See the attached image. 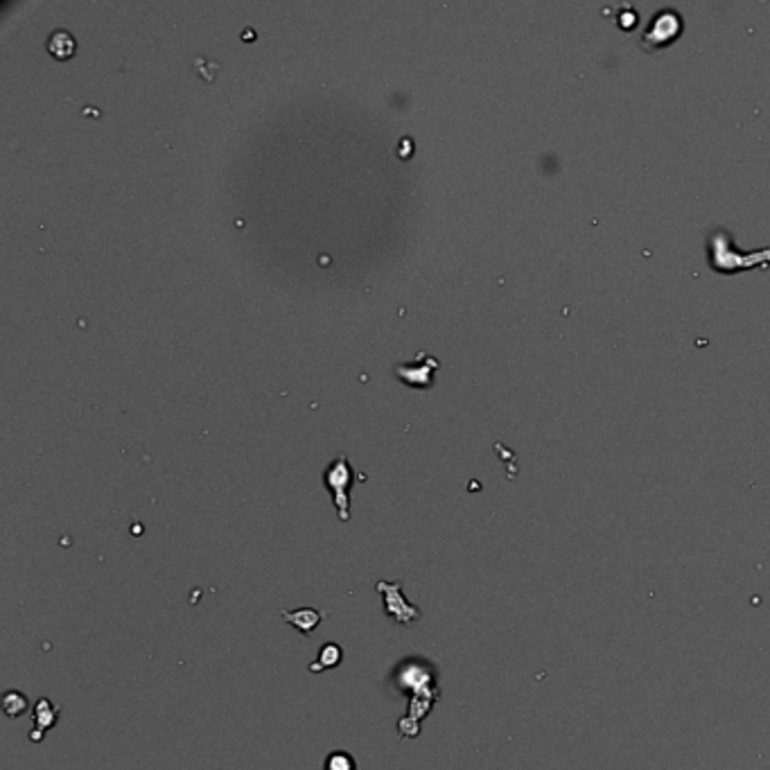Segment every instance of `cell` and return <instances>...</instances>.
<instances>
[{"instance_id":"6da1fadb","label":"cell","mask_w":770,"mask_h":770,"mask_svg":"<svg viewBox=\"0 0 770 770\" xmlns=\"http://www.w3.org/2000/svg\"><path fill=\"white\" fill-rule=\"evenodd\" d=\"M364 480H366V475L355 472L346 454H339V457L328 463V468L323 471V486L332 493L337 518H339L341 522H348L350 519V490H353L355 481Z\"/></svg>"},{"instance_id":"7a4b0ae2","label":"cell","mask_w":770,"mask_h":770,"mask_svg":"<svg viewBox=\"0 0 770 770\" xmlns=\"http://www.w3.org/2000/svg\"><path fill=\"white\" fill-rule=\"evenodd\" d=\"M377 594L382 596V604H385V613L394 619L395 623H403V626H412V623L421 622V610L412 604V601L404 596L403 592V581H377L375 583Z\"/></svg>"},{"instance_id":"3957f363","label":"cell","mask_w":770,"mask_h":770,"mask_svg":"<svg viewBox=\"0 0 770 770\" xmlns=\"http://www.w3.org/2000/svg\"><path fill=\"white\" fill-rule=\"evenodd\" d=\"M398 685L412 696H421V699L439 700L441 696L434 671L423 662H404L398 671Z\"/></svg>"},{"instance_id":"277c9868","label":"cell","mask_w":770,"mask_h":770,"mask_svg":"<svg viewBox=\"0 0 770 770\" xmlns=\"http://www.w3.org/2000/svg\"><path fill=\"white\" fill-rule=\"evenodd\" d=\"M678 32H680V14H676L673 9H662L651 18L642 41H644L646 48H662V45L676 39Z\"/></svg>"},{"instance_id":"5b68a950","label":"cell","mask_w":770,"mask_h":770,"mask_svg":"<svg viewBox=\"0 0 770 770\" xmlns=\"http://www.w3.org/2000/svg\"><path fill=\"white\" fill-rule=\"evenodd\" d=\"M436 368H439V359L423 353V362L398 364V366H395V375H398V380L404 382V385L416 386V389H425V386L434 385Z\"/></svg>"},{"instance_id":"8992f818","label":"cell","mask_w":770,"mask_h":770,"mask_svg":"<svg viewBox=\"0 0 770 770\" xmlns=\"http://www.w3.org/2000/svg\"><path fill=\"white\" fill-rule=\"evenodd\" d=\"M32 721H34V730H32L30 741L32 744H41L45 737V732L50 727H54L59 723V705H52L48 699H41L34 705V714H32Z\"/></svg>"},{"instance_id":"52a82bcc","label":"cell","mask_w":770,"mask_h":770,"mask_svg":"<svg viewBox=\"0 0 770 770\" xmlns=\"http://www.w3.org/2000/svg\"><path fill=\"white\" fill-rule=\"evenodd\" d=\"M280 617L285 619V623H290L291 628H296V631L303 632V635H312V632L321 626L323 619H326V613L308 605V608L282 610Z\"/></svg>"},{"instance_id":"ba28073f","label":"cell","mask_w":770,"mask_h":770,"mask_svg":"<svg viewBox=\"0 0 770 770\" xmlns=\"http://www.w3.org/2000/svg\"><path fill=\"white\" fill-rule=\"evenodd\" d=\"M75 39H72V34L68 30H54L52 34L48 36V52L52 54V57L57 59H71L72 54H75Z\"/></svg>"},{"instance_id":"9c48e42d","label":"cell","mask_w":770,"mask_h":770,"mask_svg":"<svg viewBox=\"0 0 770 770\" xmlns=\"http://www.w3.org/2000/svg\"><path fill=\"white\" fill-rule=\"evenodd\" d=\"M341 660H344V651H341L339 644H323L321 649H318L317 662L309 664V671L318 673L323 671V669H337L341 664Z\"/></svg>"},{"instance_id":"30bf717a","label":"cell","mask_w":770,"mask_h":770,"mask_svg":"<svg viewBox=\"0 0 770 770\" xmlns=\"http://www.w3.org/2000/svg\"><path fill=\"white\" fill-rule=\"evenodd\" d=\"M27 708H30V703H27V696L23 694V691H7V694L3 696L5 717L9 718L23 717V714L27 712Z\"/></svg>"},{"instance_id":"8fae6325","label":"cell","mask_w":770,"mask_h":770,"mask_svg":"<svg viewBox=\"0 0 770 770\" xmlns=\"http://www.w3.org/2000/svg\"><path fill=\"white\" fill-rule=\"evenodd\" d=\"M436 700L432 699H421V696H409V709H407V717H412L414 721L421 723L423 718H427V714H430V709L434 708Z\"/></svg>"},{"instance_id":"7c38bea8","label":"cell","mask_w":770,"mask_h":770,"mask_svg":"<svg viewBox=\"0 0 770 770\" xmlns=\"http://www.w3.org/2000/svg\"><path fill=\"white\" fill-rule=\"evenodd\" d=\"M323 770H357V764H355V759L350 757L348 753L337 750V753L328 755L326 764H323Z\"/></svg>"},{"instance_id":"4fadbf2b","label":"cell","mask_w":770,"mask_h":770,"mask_svg":"<svg viewBox=\"0 0 770 770\" xmlns=\"http://www.w3.org/2000/svg\"><path fill=\"white\" fill-rule=\"evenodd\" d=\"M398 732L404 739H414V737L421 735V723L414 721L412 717H404L398 721Z\"/></svg>"}]
</instances>
